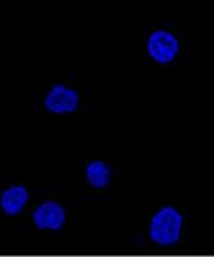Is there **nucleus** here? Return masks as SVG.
<instances>
[{
    "instance_id": "obj_1",
    "label": "nucleus",
    "mask_w": 214,
    "mask_h": 257,
    "mask_svg": "<svg viewBox=\"0 0 214 257\" xmlns=\"http://www.w3.org/2000/svg\"><path fill=\"white\" fill-rule=\"evenodd\" d=\"M181 213L171 206H163L150 220V239L160 246H174L181 236Z\"/></svg>"
},
{
    "instance_id": "obj_5",
    "label": "nucleus",
    "mask_w": 214,
    "mask_h": 257,
    "mask_svg": "<svg viewBox=\"0 0 214 257\" xmlns=\"http://www.w3.org/2000/svg\"><path fill=\"white\" fill-rule=\"evenodd\" d=\"M29 192L23 184H13L0 196V209L8 216H18L28 204Z\"/></svg>"
},
{
    "instance_id": "obj_4",
    "label": "nucleus",
    "mask_w": 214,
    "mask_h": 257,
    "mask_svg": "<svg viewBox=\"0 0 214 257\" xmlns=\"http://www.w3.org/2000/svg\"><path fill=\"white\" fill-rule=\"evenodd\" d=\"M33 223L38 229L59 230L65 226L66 211L60 203L47 200L39 204L33 211Z\"/></svg>"
},
{
    "instance_id": "obj_2",
    "label": "nucleus",
    "mask_w": 214,
    "mask_h": 257,
    "mask_svg": "<svg viewBox=\"0 0 214 257\" xmlns=\"http://www.w3.org/2000/svg\"><path fill=\"white\" fill-rule=\"evenodd\" d=\"M147 52L150 57L160 64L171 63L180 53L178 37L164 29L153 32L147 39Z\"/></svg>"
},
{
    "instance_id": "obj_3",
    "label": "nucleus",
    "mask_w": 214,
    "mask_h": 257,
    "mask_svg": "<svg viewBox=\"0 0 214 257\" xmlns=\"http://www.w3.org/2000/svg\"><path fill=\"white\" fill-rule=\"evenodd\" d=\"M79 93L75 89H70L62 83L55 84L47 94L45 96V109L55 114H65V113H73L79 107Z\"/></svg>"
},
{
    "instance_id": "obj_6",
    "label": "nucleus",
    "mask_w": 214,
    "mask_h": 257,
    "mask_svg": "<svg viewBox=\"0 0 214 257\" xmlns=\"http://www.w3.org/2000/svg\"><path fill=\"white\" fill-rule=\"evenodd\" d=\"M86 177L90 186L96 189H103L112 180V170L102 160H92L86 166Z\"/></svg>"
}]
</instances>
